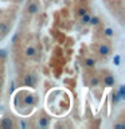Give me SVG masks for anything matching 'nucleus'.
Listing matches in <instances>:
<instances>
[{"label":"nucleus","mask_w":125,"mask_h":129,"mask_svg":"<svg viewBox=\"0 0 125 129\" xmlns=\"http://www.w3.org/2000/svg\"><path fill=\"white\" fill-rule=\"evenodd\" d=\"M23 83H24V86L32 87L35 85V77L32 74H27L26 77H24V79H23Z\"/></svg>","instance_id":"obj_1"},{"label":"nucleus","mask_w":125,"mask_h":129,"mask_svg":"<svg viewBox=\"0 0 125 129\" xmlns=\"http://www.w3.org/2000/svg\"><path fill=\"white\" fill-rule=\"evenodd\" d=\"M98 54L101 56H108L109 54H110V47H109L108 44H101V46L98 47Z\"/></svg>","instance_id":"obj_2"},{"label":"nucleus","mask_w":125,"mask_h":129,"mask_svg":"<svg viewBox=\"0 0 125 129\" xmlns=\"http://www.w3.org/2000/svg\"><path fill=\"white\" fill-rule=\"evenodd\" d=\"M0 126H2L3 129H11L12 126H14V122H12V120L10 118V117H6V118L2 120Z\"/></svg>","instance_id":"obj_3"},{"label":"nucleus","mask_w":125,"mask_h":129,"mask_svg":"<svg viewBox=\"0 0 125 129\" xmlns=\"http://www.w3.org/2000/svg\"><path fill=\"white\" fill-rule=\"evenodd\" d=\"M27 11H28V14H30V15H35V14H38V12H39V6L36 3H30V4H28V7H27Z\"/></svg>","instance_id":"obj_4"},{"label":"nucleus","mask_w":125,"mask_h":129,"mask_svg":"<svg viewBox=\"0 0 125 129\" xmlns=\"http://www.w3.org/2000/svg\"><path fill=\"white\" fill-rule=\"evenodd\" d=\"M104 85H105V86H108V87H112L113 85H114V77L110 75V74L105 75L104 77Z\"/></svg>","instance_id":"obj_5"},{"label":"nucleus","mask_w":125,"mask_h":129,"mask_svg":"<svg viewBox=\"0 0 125 129\" xmlns=\"http://www.w3.org/2000/svg\"><path fill=\"white\" fill-rule=\"evenodd\" d=\"M24 54H26L27 58H34L36 55V48L32 47V46H27L26 47V51H24Z\"/></svg>","instance_id":"obj_6"},{"label":"nucleus","mask_w":125,"mask_h":129,"mask_svg":"<svg viewBox=\"0 0 125 129\" xmlns=\"http://www.w3.org/2000/svg\"><path fill=\"white\" fill-rule=\"evenodd\" d=\"M23 102H24V105H34V102H35V98H34V95L32 94H27V95H24V98H23Z\"/></svg>","instance_id":"obj_7"},{"label":"nucleus","mask_w":125,"mask_h":129,"mask_svg":"<svg viewBox=\"0 0 125 129\" xmlns=\"http://www.w3.org/2000/svg\"><path fill=\"white\" fill-rule=\"evenodd\" d=\"M8 32H10V26H7L4 22L0 23V34L2 35H7Z\"/></svg>","instance_id":"obj_8"},{"label":"nucleus","mask_w":125,"mask_h":129,"mask_svg":"<svg viewBox=\"0 0 125 129\" xmlns=\"http://www.w3.org/2000/svg\"><path fill=\"white\" fill-rule=\"evenodd\" d=\"M85 66H86L87 69L94 67V66H96V59H93V58H87V59H85Z\"/></svg>","instance_id":"obj_9"},{"label":"nucleus","mask_w":125,"mask_h":129,"mask_svg":"<svg viewBox=\"0 0 125 129\" xmlns=\"http://www.w3.org/2000/svg\"><path fill=\"white\" fill-rule=\"evenodd\" d=\"M89 20H90V15L87 14H85V15H82L81 16V24H82V26H86V24H89Z\"/></svg>","instance_id":"obj_10"},{"label":"nucleus","mask_w":125,"mask_h":129,"mask_svg":"<svg viewBox=\"0 0 125 129\" xmlns=\"http://www.w3.org/2000/svg\"><path fill=\"white\" fill-rule=\"evenodd\" d=\"M38 125H39L40 128H46L47 125H48V118H47V117H40Z\"/></svg>","instance_id":"obj_11"},{"label":"nucleus","mask_w":125,"mask_h":129,"mask_svg":"<svg viewBox=\"0 0 125 129\" xmlns=\"http://www.w3.org/2000/svg\"><path fill=\"white\" fill-rule=\"evenodd\" d=\"M101 22V19L98 16H90V20H89V24H91V26H98Z\"/></svg>","instance_id":"obj_12"},{"label":"nucleus","mask_w":125,"mask_h":129,"mask_svg":"<svg viewBox=\"0 0 125 129\" xmlns=\"http://www.w3.org/2000/svg\"><path fill=\"white\" fill-rule=\"evenodd\" d=\"M118 95H120L121 100L125 98V86H124V85H121L120 89H118Z\"/></svg>","instance_id":"obj_13"},{"label":"nucleus","mask_w":125,"mask_h":129,"mask_svg":"<svg viewBox=\"0 0 125 129\" xmlns=\"http://www.w3.org/2000/svg\"><path fill=\"white\" fill-rule=\"evenodd\" d=\"M113 34H114V32H113L112 28H105V31H104V35H105V36H108V38H112Z\"/></svg>","instance_id":"obj_14"},{"label":"nucleus","mask_w":125,"mask_h":129,"mask_svg":"<svg viewBox=\"0 0 125 129\" xmlns=\"http://www.w3.org/2000/svg\"><path fill=\"white\" fill-rule=\"evenodd\" d=\"M8 56V51L4 50V48H0V59H7Z\"/></svg>","instance_id":"obj_15"},{"label":"nucleus","mask_w":125,"mask_h":129,"mask_svg":"<svg viewBox=\"0 0 125 129\" xmlns=\"http://www.w3.org/2000/svg\"><path fill=\"white\" fill-rule=\"evenodd\" d=\"M98 83H100V79L97 77H93L90 79V86H98Z\"/></svg>","instance_id":"obj_16"},{"label":"nucleus","mask_w":125,"mask_h":129,"mask_svg":"<svg viewBox=\"0 0 125 129\" xmlns=\"http://www.w3.org/2000/svg\"><path fill=\"white\" fill-rule=\"evenodd\" d=\"M113 63H114V66H120V63H121V56H120V55H114V58H113Z\"/></svg>","instance_id":"obj_17"},{"label":"nucleus","mask_w":125,"mask_h":129,"mask_svg":"<svg viewBox=\"0 0 125 129\" xmlns=\"http://www.w3.org/2000/svg\"><path fill=\"white\" fill-rule=\"evenodd\" d=\"M120 101H121V98H120L118 93H114V94H113V104H118Z\"/></svg>","instance_id":"obj_18"},{"label":"nucleus","mask_w":125,"mask_h":129,"mask_svg":"<svg viewBox=\"0 0 125 129\" xmlns=\"http://www.w3.org/2000/svg\"><path fill=\"white\" fill-rule=\"evenodd\" d=\"M86 12H87V10H86V8H85V7H81V8H78V15H79V16L85 15V14H86Z\"/></svg>","instance_id":"obj_19"},{"label":"nucleus","mask_w":125,"mask_h":129,"mask_svg":"<svg viewBox=\"0 0 125 129\" xmlns=\"http://www.w3.org/2000/svg\"><path fill=\"white\" fill-rule=\"evenodd\" d=\"M116 129H121V128H125V124H116L114 125Z\"/></svg>","instance_id":"obj_20"},{"label":"nucleus","mask_w":125,"mask_h":129,"mask_svg":"<svg viewBox=\"0 0 125 129\" xmlns=\"http://www.w3.org/2000/svg\"><path fill=\"white\" fill-rule=\"evenodd\" d=\"M14 90H15V85L11 83V91H14Z\"/></svg>","instance_id":"obj_21"},{"label":"nucleus","mask_w":125,"mask_h":129,"mask_svg":"<svg viewBox=\"0 0 125 129\" xmlns=\"http://www.w3.org/2000/svg\"><path fill=\"white\" fill-rule=\"evenodd\" d=\"M0 87H2V78H0Z\"/></svg>","instance_id":"obj_22"},{"label":"nucleus","mask_w":125,"mask_h":129,"mask_svg":"<svg viewBox=\"0 0 125 129\" xmlns=\"http://www.w3.org/2000/svg\"><path fill=\"white\" fill-rule=\"evenodd\" d=\"M0 36H2V34H0Z\"/></svg>","instance_id":"obj_23"}]
</instances>
